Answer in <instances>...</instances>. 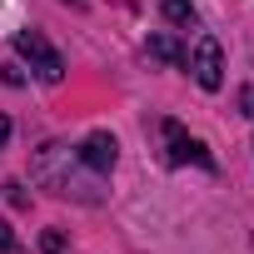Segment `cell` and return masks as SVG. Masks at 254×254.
<instances>
[{
    "label": "cell",
    "instance_id": "obj_8",
    "mask_svg": "<svg viewBox=\"0 0 254 254\" xmlns=\"http://www.w3.org/2000/svg\"><path fill=\"white\" fill-rule=\"evenodd\" d=\"M40 249H45V254H60V249H65V234H60V229H50V234L40 239Z\"/></svg>",
    "mask_w": 254,
    "mask_h": 254
},
{
    "label": "cell",
    "instance_id": "obj_5",
    "mask_svg": "<svg viewBox=\"0 0 254 254\" xmlns=\"http://www.w3.org/2000/svg\"><path fill=\"white\" fill-rule=\"evenodd\" d=\"M80 165L85 170H95V175H110L115 170V160H120V145H115V135L110 130H90L85 140H80Z\"/></svg>",
    "mask_w": 254,
    "mask_h": 254
},
{
    "label": "cell",
    "instance_id": "obj_3",
    "mask_svg": "<svg viewBox=\"0 0 254 254\" xmlns=\"http://www.w3.org/2000/svg\"><path fill=\"white\" fill-rule=\"evenodd\" d=\"M190 75H194L199 90H219V85H224V50H219L214 35H199V40H194V50H190Z\"/></svg>",
    "mask_w": 254,
    "mask_h": 254
},
{
    "label": "cell",
    "instance_id": "obj_4",
    "mask_svg": "<svg viewBox=\"0 0 254 254\" xmlns=\"http://www.w3.org/2000/svg\"><path fill=\"white\" fill-rule=\"evenodd\" d=\"M165 145H170V165H199V170H214V155L204 150V140H194L180 120H165Z\"/></svg>",
    "mask_w": 254,
    "mask_h": 254
},
{
    "label": "cell",
    "instance_id": "obj_9",
    "mask_svg": "<svg viewBox=\"0 0 254 254\" xmlns=\"http://www.w3.org/2000/svg\"><path fill=\"white\" fill-rule=\"evenodd\" d=\"M0 254H15V229L0 219Z\"/></svg>",
    "mask_w": 254,
    "mask_h": 254
},
{
    "label": "cell",
    "instance_id": "obj_6",
    "mask_svg": "<svg viewBox=\"0 0 254 254\" xmlns=\"http://www.w3.org/2000/svg\"><path fill=\"white\" fill-rule=\"evenodd\" d=\"M150 60H160V65H180V60H185V45H180L175 35H150Z\"/></svg>",
    "mask_w": 254,
    "mask_h": 254
},
{
    "label": "cell",
    "instance_id": "obj_2",
    "mask_svg": "<svg viewBox=\"0 0 254 254\" xmlns=\"http://www.w3.org/2000/svg\"><path fill=\"white\" fill-rule=\"evenodd\" d=\"M15 55L30 60V70H35L45 85H60V80H65V60H60V50H55L40 30H15Z\"/></svg>",
    "mask_w": 254,
    "mask_h": 254
},
{
    "label": "cell",
    "instance_id": "obj_1",
    "mask_svg": "<svg viewBox=\"0 0 254 254\" xmlns=\"http://www.w3.org/2000/svg\"><path fill=\"white\" fill-rule=\"evenodd\" d=\"M35 180L45 185V190H55V194H65V199H80V204H100V190L80 175V155L75 150H65V145H40L35 150Z\"/></svg>",
    "mask_w": 254,
    "mask_h": 254
},
{
    "label": "cell",
    "instance_id": "obj_10",
    "mask_svg": "<svg viewBox=\"0 0 254 254\" xmlns=\"http://www.w3.org/2000/svg\"><path fill=\"white\" fill-rule=\"evenodd\" d=\"M5 140H10V120L0 115V145H5Z\"/></svg>",
    "mask_w": 254,
    "mask_h": 254
},
{
    "label": "cell",
    "instance_id": "obj_7",
    "mask_svg": "<svg viewBox=\"0 0 254 254\" xmlns=\"http://www.w3.org/2000/svg\"><path fill=\"white\" fill-rule=\"evenodd\" d=\"M160 10H165V20H170V25H180V30H194V25H199V15H194L190 0H165Z\"/></svg>",
    "mask_w": 254,
    "mask_h": 254
}]
</instances>
